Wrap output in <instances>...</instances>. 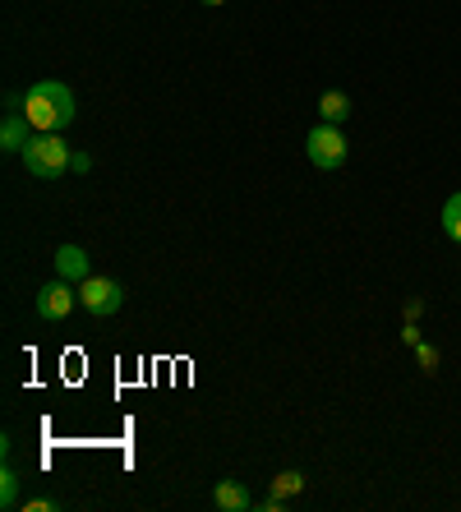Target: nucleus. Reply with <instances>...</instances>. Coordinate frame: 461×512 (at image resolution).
I'll return each mask as SVG.
<instances>
[{"label":"nucleus","mask_w":461,"mask_h":512,"mask_svg":"<svg viewBox=\"0 0 461 512\" xmlns=\"http://www.w3.org/2000/svg\"><path fill=\"white\" fill-rule=\"evenodd\" d=\"M37 314L47 323H60V319H70V310L79 305V291H74V282H65V277H56V282H47L42 291H37Z\"/></svg>","instance_id":"nucleus-5"},{"label":"nucleus","mask_w":461,"mask_h":512,"mask_svg":"<svg viewBox=\"0 0 461 512\" xmlns=\"http://www.w3.org/2000/svg\"><path fill=\"white\" fill-rule=\"evenodd\" d=\"M24 116L33 120L37 134H60L74 120V93L60 79H42L24 93Z\"/></svg>","instance_id":"nucleus-1"},{"label":"nucleus","mask_w":461,"mask_h":512,"mask_svg":"<svg viewBox=\"0 0 461 512\" xmlns=\"http://www.w3.org/2000/svg\"><path fill=\"white\" fill-rule=\"evenodd\" d=\"M300 489H305V476H300V471H282V476L272 480V494H277V499H296Z\"/></svg>","instance_id":"nucleus-11"},{"label":"nucleus","mask_w":461,"mask_h":512,"mask_svg":"<svg viewBox=\"0 0 461 512\" xmlns=\"http://www.w3.org/2000/svg\"><path fill=\"white\" fill-rule=\"evenodd\" d=\"M305 153L319 171H337L346 162V134L337 130V125H328V120H319L305 139Z\"/></svg>","instance_id":"nucleus-3"},{"label":"nucleus","mask_w":461,"mask_h":512,"mask_svg":"<svg viewBox=\"0 0 461 512\" xmlns=\"http://www.w3.org/2000/svg\"><path fill=\"white\" fill-rule=\"evenodd\" d=\"M0 508H5V512L19 508V471H14V466H5V471H0Z\"/></svg>","instance_id":"nucleus-10"},{"label":"nucleus","mask_w":461,"mask_h":512,"mask_svg":"<svg viewBox=\"0 0 461 512\" xmlns=\"http://www.w3.org/2000/svg\"><path fill=\"white\" fill-rule=\"evenodd\" d=\"M56 273L65 277V282H88V277H93V263H88V254H83L79 245H60L56 250Z\"/></svg>","instance_id":"nucleus-7"},{"label":"nucleus","mask_w":461,"mask_h":512,"mask_svg":"<svg viewBox=\"0 0 461 512\" xmlns=\"http://www.w3.org/2000/svg\"><path fill=\"white\" fill-rule=\"evenodd\" d=\"M213 503L222 512H249V508H254V499H249V489L240 485V480H217Z\"/></svg>","instance_id":"nucleus-8"},{"label":"nucleus","mask_w":461,"mask_h":512,"mask_svg":"<svg viewBox=\"0 0 461 512\" xmlns=\"http://www.w3.org/2000/svg\"><path fill=\"white\" fill-rule=\"evenodd\" d=\"M203 5H226V0H203Z\"/></svg>","instance_id":"nucleus-14"},{"label":"nucleus","mask_w":461,"mask_h":512,"mask_svg":"<svg viewBox=\"0 0 461 512\" xmlns=\"http://www.w3.org/2000/svg\"><path fill=\"white\" fill-rule=\"evenodd\" d=\"M79 305L93 319H107V314H116L125 305V286L116 277H88V282H79Z\"/></svg>","instance_id":"nucleus-4"},{"label":"nucleus","mask_w":461,"mask_h":512,"mask_svg":"<svg viewBox=\"0 0 461 512\" xmlns=\"http://www.w3.org/2000/svg\"><path fill=\"white\" fill-rule=\"evenodd\" d=\"M19 157H24L28 176H37V180H60L65 171H70V162H74L70 143L60 139V134H33Z\"/></svg>","instance_id":"nucleus-2"},{"label":"nucleus","mask_w":461,"mask_h":512,"mask_svg":"<svg viewBox=\"0 0 461 512\" xmlns=\"http://www.w3.org/2000/svg\"><path fill=\"white\" fill-rule=\"evenodd\" d=\"M24 508H28V512H51V508H56V503H51V499H28Z\"/></svg>","instance_id":"nucleus-13"},{"label":"nucleus","mask_w":461,"mask_h":512,"mask_svg":"<svg viewBox=\"0 0 461 512\" xmlns=\"http://www.w3.org/2000/svg\"><path fill=\"white\" fill-rule=\"evenodd\" d=\"M443 231H448L452 240H461V194H452V199L443 203Z\"/></svg>","instance_id":"nucleus-12"},{"label":"nucleus","mask_w":461,"mask_h":512,"mask_svg":"<svg viewBox=\"0 0 461 512\" xmlns=\"http://www.w3.org/2000/svg\"><path fill=\"white\" fill-rule=\"evenodd\" d=\"M346 116H351V97H346L342 88H328V93L319 97V120H328V125H342Z\"/></svg>","instance_id":"nucleus-9"},{"label":"nucleus","mask_w":461,"mask_h":512,"mask_svg":"<svg viewBox=\"0 0 461 512\" xmlns=\"http://www.w3.org/2000/svg\"><path fill=\"white\" fill-rule=\"evenodd\" d=\"M28 139H33V120H28L24 111H10L5 125H0V148H5V153H24Z\"/></svg>","instance_id":"nucleus-6"}]
</instances>
